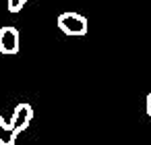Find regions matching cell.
<instances>
[{
	"label": "cell",
	"instance_id": "obj_1",
	"mask_svg": "<svg viewBox=\"0 0 151 145\" xmlns=\"http://www.w3.org/2000/svg\"><path fill=\"white\" fill-rule=\"evenodd\" d=\"M58 29L60 31H64L66 35H85L87 33V29H89V23H87V19L83 17V15H79V13H62V15H58Z\"/></svg>",
	"mask_w": 151,
	"mask_h": 145
},
{
	"label": "cell",
	"instance_id": "obj_4",
	"mask_svg": "<svg viewBox=\"0 0 151 145\" xmlns=\"http://www.w3.org/2000/svg\"><path fill=\"white\" fill-rule=\"evenodd\" d=\"M17 131L11 126V122H6L0 114V145H15L17 141Z\"/></svg>",
	"mask_w": 151,
	"mask_h": 145
},
{
	"label": "cell",
	"instance_id": "obj_2",
	"mask_svg": "<svg viewBox=\"0 0 151 145\" xmlns=\"http://www.w3.org/2000/svg\"><path fill=\"white\" fill-rule=\"evenodd\" d=\"M19 31L13 25L0 27V52L2 54H17L19 52Z\"/></svg>",
	"mask_w": 151,
	"mask_h": 145
},
{
	"label": "cell",
	"instance_id": "obj_6",
	"mask_svg": "<svg viewBox=\"0 0 151 145\" xmlns=\"http://www.w3.org/2000/svg\"><path fill=\"white\" fill-rule=\"evenodd\" d=\"M147 114L151 116V93L147 95Z\"/></svg>",
	"mask_w": 151,
	"mask_h": 145
},
{
	"label": "cell",
	"instance_id": "obj_5",
	"mask_svg": "<svg viewBox=\"0 0 151 145\" xmlns=\"http://www.w3.org/2000/svg\"><path fill=\"white\" fill-rule=\"evenodd\" d=\"M27 2H29V0H6V6H9L11 13H19V11H23V6Z\"/></svg>",
	"mask_w": 151,
	"mask_h": 145
},
{
	"label": "cell",
	"instance_id": "obj_3",
	"mask_svg": "<svg viewBox=\"0 0 151 145\" xmlns=\"http://www.w3.org/2000/svg\"><path fill=\"white\" fill-rule=\"evenodd\" d=\"M31 120H33V108L23 102V104H19V106L15 108V112H13V116H11V126H13L17 133H23V131L31 124Z\"/></svg>",
	"mask_w": 151,
	"mask_h": 145
}]
</instances>
